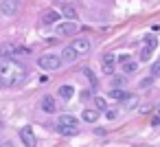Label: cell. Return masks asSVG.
I'll return each mask as SVG.
<instances>
[{"mask_svg":"<svg viewBox=\"0 0 160 147\" xmlns=\"http://www.w3.org/2000/svg\"><path fill=\"white\" fill-rule=\"evenodd\" d=\"M27 81V68L16 59L0 57V84L5 86H20Z\"/></svg>","mask_w":160,"mask_h":147,"instance_id":"cell-1","label":"cell"},{"mask_svg":"<svg viewBox=\"0 0 160 147\" xmlns=\"http://www.w3.org/2000/svg\"><path fill=\"white\" fill-rule=\"evenodd\" d=\"M57 132L62 136H77L79 134V121L70 114H62L57 119Z\"/></svg>","mask_w":160,"mask_h":147,"instance_id":"cell-2","label":"cell"},{"mask_svg":"<svg viewBox=\"0 0 160 147\" xmlns=\"http://www.w3.org/2000/svg\"><path fill=\"white\" fill-rule=\"evenodd\" d=\"M38 66L44 68V70H57V68L62 66V57H59V55H53V53L42 55V57L38 59Z\"/></svg>","mask_w":160,"mask_h":147,"instance_id":"cell-3","label":"cell"},{"mask_svg":"<svg viewBox=\"0 0 160 147\" xmlns=\"http://www.w3.org/2000/svg\"><path fill=\"white\" fill-rule=\"evenodd\" d=\"M118 62H121V70H123V75H134V73L138 70V62L132 59L129 55H121Z\"/></svg>","mask_w":160,"mask_h":147,"instance_id":"cell-4","label":"cell"},{"mask_svg":"<svg viewBox=\"0 0 160 147\" xmlns=\"http://www.w3.org/2000/svg\"><path fill=\"white\" fill-rule=\"evenodd\" d=\"M18 9H20V0H2V3H0V13L7 16V18L16 16Z\"/></svg>","mask_w":160,"mask_h":147,"instance_id":"cell-5","label":"cell"},{"mask_svg":"<svg viewBox=\"0 0 160 147\" xmlns=\"http://www.w3.org/2000/svg\"><path fill=\"white\" fill-rule=\"evenodd\" d=\"M55 31H57V35H64V38H66V35H72V33H77V31H79V24H77V22H70V20H66V22H59Z\"/></svg>","mask_w":160,"mask_h":147,"instance_id":"cell-6","label":"cell"},{"mask_svg":"<svg viewBox=\"0 0 160 147\" xmlns=\"http://www.w3.org/2000/svg\"><path fill=\"white\" fill-rule=\"evenodd\" d=\"M70 46L77 51V55H88V53H90V48H92V42H90L88 38H77Z\"/></svg>","mask_w":160,"mask_h":147,"instance_id":"cell-7","label":"cell"},{"mask_svg":"<svg viewBox=\"0 0 160 147\" xmlns=\"http://www.w3.org/2000/svg\"><path fill=\"white\" fill-rule=\"evenodd\" d=\"M101 68H103L105 75H114V70H116V57H114V53H105V55H103Z\"/></svg>","mask_w":160,"mask_h":147,"instance_id":"cell-8","label":"cell"},{"mask_svg":"<svg viewBox=\"0 0 160 147\" xmlns=\"http://www.w3.org/2000/svg\"><path fill=\"white\" fill-rule=\"evenodd\" d=\"M40 22H42V24H55V22H59V13H57L55 9H46V11L40 16Z\"/></svg>","mask_w":160,"mask_h":147,"instance_id":"cell-9","label":"cell"},{"mask_svg":"<svg viewBox=\"0 0 160 147\" xmlns=\"http://www.w3.org/2000/svg\"><path fill=\"white\" fill-rule=\"evenodd\" d=\"M20 138L27 147H35V136H33V129L31 127H22L20 129Z\"/></svg>","mask_w":160,"mask_h":147,"instance_id":"cell-10","label":"cell"},{"mask_svg":"<svg viewBox=\"0 0 160 147\" xmlns=\"http://www.w3.org/2000/svg\"><path fill=\"white\" fill-rule=\"evenodd\" d=\"M59 57H62V62L72 64V62H77V57H79V55H77V51H75L72 46H66V48L62 51V55H59Z\"/></svg>","mask_w":160,"mask_h":147,"instance_id":"cell-11","label":"cell"},{"mask_svg":"<svg viewBox=\"0 0 160 147\" xmlns=\"http://www.w3.org/2000/svg\"><path fill=\"white\" fill-rule=\"evenodd\" d=\"M42 110H44V112H48V114L57 112V103H55V99H53L51 94L42 97Z\"/></svg>","mask_w":160,"mask_h":147,"instance_id":"cell-12","label":"cell"},{"mask_svg":"<svg viewBox=\"0 0 160 147\" xmlns=\"http://www.w3.org/2000/svg\"><path fill=\"white\" fill-rule=\"evenodd\" d=\"M81 119L88 121V123H94V121H99V110L97 108H86L81 112Z\"/></svg>","mask_w":160,"mask_h":147,"instance_id":"cell-13","label":"cell"},{"mask_svg":"<svg viewBox=\"0 0 160 147\" xmlns=\"http://www.w3.org/2000/svg\"><path fill=\"white\" fill-rule=\"evenodd\" d=\"M57 92H59V97H62V99H72V97H75V88H72L70 84L59 86V90H57Z\"/></svg>","mask_w":160,"mask_h":147,"instance_id":"cell-14","label":"cell"},{"mask_svg":"<svg viewBox=\"0 0 160 147\" xmlns=\"http://www.w3.org/2000/svg\"><path fill=\"white\" fill-rule=\"evenodd\" d=\"M110 97L112 99H116V101H127L132 94H127L125 90H121V88H114V90H110Z\"/></svg>","mask_w":160,"mask_h":147,"instance_id":"cell-15","label":"cell"},{"mask_svg":"<svg viewBox=\"0 0 160 147\" xmlns=\"http://www.w3.org/2000/svg\"><path fill=\"white\" fill-rule=\"evenodd\" d=\"M142 44L156 51V48H158V38H156L153 33H147V35H145V40H142Z\"/></svg>","mask_w":160,"mask_h":147,"instance_id":"cell-16","label":"cell"},{"mask_svg":"<svg viewBox=\"0 0 160 147\" xmlns=\"http://www.w3.org/2000/svg\"><path fill=\"white\" fill-rule=\"evenodd\" d=\"M62 13H64V16H66V18L70 20V22H75V20H77V11H75V9H72L70 5H66V7L62 9Z\"/></svg>","mask_w":160,"mask_h":147,"instance_id":"cell-17","label":"cell"},{"mask_svg":"<svg viewBox=\"0 0 160 147\" xmlns=\"http://www.w3.org/2000/svg\"><path fill=\"white\" fill-rule=\"evenodd\" d=\"M151 53H153V48H149V46L142 44V46H140V53H138V55H140V62H147V59L151 57Z\"/></svg>","mask_w":160,"mask_h":147,"instance_id":"cell-18","label":"cell"},{"mask_svg":"<svg viewBox=\"0 0 160 147\" xmlns=\"http://www.w3.org/2000/svg\"><path fill=\"white\" fill-rule=\"evenodd\" d=\"M94 105H97V110H99V112H105V110H108V103H105V99H103V97H97V99H94Z\"/></svg>","mask_w":160,"mask_h":147,"instance_id":"cell-19","label":"cell"},{"mask_svg":"<svg viewBox=\"0 0 160 147\" xmlns=\"http://www.w3.org/2000/svg\"><path fill=\"white\" fill-rule=\"evenodd\" d=\"M125 84H127L125 75H116V77L112 79V86H116V88H121V86H125Z\"/></svg>","mask_w":160,"mask_h":147,"instance_id":"cell-20","label":"cell"},{"mask_svg":"<svg viewBox=\"0 0 160 147\" xmlns=\"http://www.w3.org/2000/svg\"><path fill=\"white\" fill-rule=\"evenodd\" d=\"M83 75H86V77H88V79L92 81V88H97V79H94V75H92V70H90V68H86V70H83Z\"/></svg>","mask_w":160,"mask_h":147,"instance_id":"cell-21","label":"cell"},{"mask_svg":"<svg viewBox=\"0 0 160 147\" xmlns=\"http://www.w3.org/2000/svg\"><path fill=\"white\" fill-rule=\"evenodd\" d=\"M151 77H160V59L151 66Z\"/></svg>","mask_w":160,"mask_h":147,"instance_id":"cell-22","label":"cell"},{"mask_svg":"<svg viewBox=\"0 0 160 147\" xmlns=\"http://www.w3.org/2000/svg\"><path fill=\"white\" fill-rule=\"evenodd\" d=\"M116 110H105V119H116Z\"/></svg>","mask_w":160,"mask_h":147,"instance_id":"cell-23","label":"cell"},{"mask_svg":"<svg viewBox=\"0 0 160 147\" xmlns=\"http://www.w3.org/2000/svg\"><path fill=\"white\" fill-rule=\"evenodd\" d=\"M151 79H153V77H149V79H145V81H142L140 86H142V88H149V86H151Z\"/></svg>","mask_w":160,"mask_h":147,"instance_id":"cell-24","label":"cell"},{"mask_svg":"<svg viewBox=\"0 0 160 147\" xmlns=\"http://www.w3.org/2000/svg\"><path fill=\"white\" fill-rule=\"evenodd\" d=\"M0 147H16L13 143H9V140H5V143H0Z\"/></svg>","mask_w":160,"mask_h":147,"instance_id":"cell-25","label":"cell"},{"mask_svg":"<svg viewBox=\"0 0 160 147\" xmlns=\"http://www.w3.org/2000/svg\"><path fill=\"white\" fill-rule=\"evenodd\" d=\"M151 125H153V127H160V119H158V116H156V119H153V121H151Z\"/></svg>","mask_w":160,"mask_h":147,"instance_id":"cell-26","label":"cell"},{"mask_svg":"<svg viewBox=\"0 0 160 147\" xmlns=\"http://www.w3.org/2000/svg\"><path fill=\"white\" fill-rule=\"evenodd\" d=\"M132 147H151V145H145V143H136V145H132Z\"/></svg>","mask_w":160,"mask_h":147,"instance_id":"cell-27","label":"cell"}]
</instances>
